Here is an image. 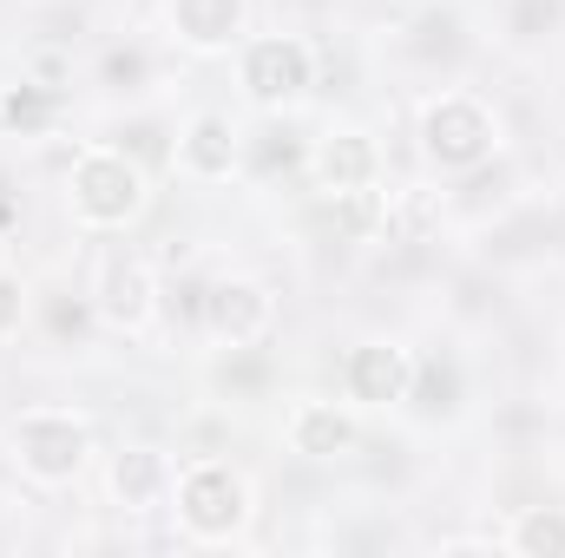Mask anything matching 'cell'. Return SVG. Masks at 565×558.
I'll return each instance as SVG.
<instances>
[{"mask_svg":"<svg viewBox=\"0 0 565 558\" xmlns=\"http://www.w3.org/2000/svg\"><path fill=\"white\" fill-rule=\"evenodd\" d=\"M415 139H422V158L440 171V178H467V171H480V164L500 158L507 132H500V112H493L480 93H467V86H440V93L422 106Z\"/></svg>","mask_w":565,"mask_h":558,"instance_id":"6da1fadb","label":"cell"},{"mask_svg":"<svg viewBox=\"0 0 565 558\" xmlns=\"http://www.w3.org/2000/svg\"><path fill=\"white\" fill-rule=\"evenodd\" d=\"M66 204L86 230H132L145 217V204H151L145 164L126 144H86L66 164Z\"/></svg>","mask_w":565,"mask_h":558,"instance_id":"7a4b0ae2","label":"cell"},{"mask_svg":"<svg viewBox=\"0 0 565 558\" xmlns=\"http://www.w3.org/2000/svg\"><path fill=\"white\" fill-rule=\"evenodd\" d=\"M7 460L33 486H73L86 473V460H93V420L79 408H60V401L20 408L7 420Z\"/></svg>","mask_w":565,"mask_h":558,"instance_id":"3957f363","label":"cell"},{"mask_svg":"<svg viewBox=\"0 0 565 558\" xmlns=\"http://www.w3.org/2000/svg\"><path fill=\"white\" fill-rule=\"evenodd\" d=\"M171 513H178V526H184L191 546H231L250 526V480L231 460L198 453L171 480Z\"/></svg>","mask_w":565,"mask_h":558,"instance_id":"277c9868","label":"cell"},{"mask_svg":"<svg viewBox=\"0 0 565 558\" xmlns=\"http://www.w3.org/2000/svg\"><path fill=\"white\" fill-rule=\"evenodd\" d=\"M237 79L264 112H289L316 86V46L302 33H257L237 53Z\"/></svg>","mask_w":565,"mask_h":558,"instance_id":"5b68a950","label":"cell"},{"mask_svg":"<svg viewBox=\"0 0 565 558\" xmlns=\"http://www.w3.org/2000/svg\"><path fill=\"white\" fill-rule=\"evenodd\" d=\"M198 329H204L217 348L244 355V348L270 342V329H277V296H270L257 277H217V282H204Z\"/></svg>","mask_w":565,"mask_h":558,"instance_id":"8992f818","label":"cell"},{"mask_svg":"<svg viewBox=\"0 0 565 558\" xmlns=\"http://www.w3.org/2000/svg\"><path fill=\"white\" fill-rule=\"evenodd\" d=\"M158 302H164V282H158V270L145 264L139 250H106L99 257V270H93V315L106 329L145 335L151 315H158Z\"/></svg>","mask_w":565,"mask_h":558,"instance_id":"52a82bcc","label":"cell"},{"mask_svg":"<svg viewBox=\"0 0 565 558\" xmlns=\"http://www.w3.org/2000/svg\"><path fill=\"white\" fill-rule=\"evenodd\" d=\"M408 375H415V348L395 335H369L342 355V395L355 408H402L408 401Z\"/></svg>","mask_w":565,"mask_h":558,"instance_id":"ba28073f","label":"cell"},{"mask_svg":"<svg viewBox=\"0 0 565 558\" xmlns=\"http://www.w3.org/2000/svg\"><path fill=\"white\" fill-rule=\"evenodd\" d=\"M302 171H309L316 197H362V191L382 184V144L369 139L362 126H335V132H322L309 144Z\"/></svg>","mask_w":565,"mask_h":558,"instance_id":"9c48e42d","label":"cell"},{"mask_svg":"<svg viewBox=\"0 0 565 558\" xmlns=\"http://www.w3.org/2000/svg\"><path fill=\"white\" fill-rule=\"evenodd\" d=\"M171 164L191 178V184H231L244 171V126L231 112H191L178 126V151Z\"/></svg>","mask_w":565,"mask_h":558,"instance_id":"30bf717a","label":"cell"},{"mask_svg":"<svg viewBox=\"0 0 565 558\" xmlns=\"http://www.w3.org/2000/svg\"><path fill=\"white\" fill-rule=\"evenodd\" d=\"M164 20H171V40L198 60H217L231 46H244V26H250V0H164Z\"/></svg>","mask_w":565,"mask_h":558,"instance_id":"8fae6325","label":"cell"},{"mask_svg":"<svg viewBox=\"0 0 565 558\" xmlns=\"http://www.w3.org/2000/svg\"><path fill=\"white\" fill-rule=\"evenodd\" d=\"M171 480H178L171 453H158L145 440L119 447L113 466H106V493H113L119 513H158V506H171Z\"/></svg>","mask_w":565,"mask_h":558,"instance_id":"7c38bea8","label":"cell"},{"mask_svg":"<svg viewBox=\"0 0 565 558\" xmlns=\"http://www.w3.org/2000/svg\"><path fill=\"white\" fill-rule=\"evenodd\" d=\"M282 440H289V453H302V460H342V453H355L362 427H355V415H349L342 401L309 395V401H296V408L282 415Z\"/></svg>","mask_w":565,"mask_h":558,"instance_id":"4fadbf2b","label":"cell"},{"mask_svg":"<svg viewBox=\"0 0 565 558\" xmlns=\"http://www.w3.org/2000/svg\"><path fill=\"white\" fill-rule=\"evenodd\" d=\"M422 420H454L467 408V362L454 348H434V355H415V375H408V401Z\"/></svg>","mask_w":565,"mask_h":558,"instance_id":"5bb4252c","label":"cell"},{"mask_svg":"<svg viewBox=\"0 0 565 558\" xmlns=\"http://www.w3.org/2000/svg\"><path fill=\"white\" fill-rule=\"evenodd\" d=\"M60 119H66V93L60 86H40L33 73H20L13 86H0V132L7 139H46Z\"/></svg>","mask_w":565,"mask_h":558,"instance_id":"9a60e30c","label":"cell"},{"mask_svg":"<svg viewBox=\"0 0 565 558\" xmlns=\"http://www.w3.org/2000/svg\"><path fill=\"white\" fill-rule=\"evenodd\" d=\"M500 552L513 558H565V506H520L500 533Z\"/></svg>","mask_w":565,"mask_h":558,"instance_id":"2e32d148","label":"cell"},{"mask_svg":"<svg viewBox=\"0 0 565 558\" xmlns=\"http://www.w3.org/2000/svg\"><path fill=\"white\" fill-rule=\"evenodd\" d=\"M244 151H257V164H264V171H296V164H309V144L296 139V132H282V126H270V132H264V139H244Z\"/></svg>","mask_w":565,"mask_h":558,"instance_id":"e0dca14e","label":"cell"},{"mask_svg":"<svg viewBox=\"0 0 565 558\" xmlns=\"http://www.w3.org/2000/svg\"><path fill=\"white\" fill-rule=\"evenodd\" d=\"M99 79H106L113 93H139L145 79H151V60H145V46H113V53H106V66H99Z\"/></svg>","mask_w":565,"mask_h":558,"instance_id":"ac0fdd59","label":"cell"},{"mask_svg":"<svg viewBox=\"0 0 565 558\" xmlns=\"http://www.w3.org/2000/svg\"><path fill=\"white\" fill-rule=\"evenodd\" d=\"M559 13H565V0H513V33L520 40H540V33H553L559 26Z\"/></svg>","mask_w":565,"mask_h":558,"instance_id":"d6986e66","label":"cell"},{"mask_svg":"<svg viewBox=\"0 0 565 558\" xmlns=\"http://www.w3.org/2000/svg\"><path fill=\"white\" fill-rule=\"evenodd\" d=\"M20 329H26V282L0 270V342H13Z\"/></svg>","mask_w":565,"mask_h":558,"instance_id":"ffe728a7","label":"cell"},{"mask_svg":"<svg viewBox=\"0 0 565 558\" xmlns=\"http://www.w3.org/2000/svg\"><path fill=\"white\" fill-rule=\"evenodd\" d=\"M0 480H7V460H0Z\"/></svg>","mask_w":565,"mask_h":558,"instance_id":"44dd1931","label":"cell"},{"mask_svg":"<svg viewBox=\"0 0 565 558\" xmlns=\"http://www.w3.org/2000/svg\"><path fill=\"white\" fill-rule=\"evenodd\" d=\"M382 7H395V0H382Z\"/></svg>","mask_w":565,"mask_h":558,"instance_id":"7402d4cb","label":"cell"}]
</instances>
